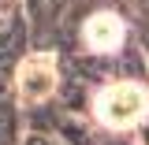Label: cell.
I'll return each instance as SVG.
<instances>
[{"mask_svg":"<svg viewBox=\"0 0 149 145\" xmlns=\"http://www.w3.org/2000/svg\"><path fill=\"white\" fill-rule=\"evenodd\" d=\"M149 108V97L142 86H134V82H116L108 89L97 97V119L112 130H127L134 127Z\"/></svg>","mask_w":149,"mask_h":145,"instance_id":"6da1fadb","label":"cell"},{"mask_svg":"<svg viewBox=\"0 0 149 145\" xmlns=\"http://www.w3.org/2000/svg\"><path fill=\"white\" fill-rule=\"evenodd\" d=\"M56 89V60L52 56H30L19 67V97L22 101H45Z\"/></svg>","mask_w":149,"mask_h":145,"instance_id":"7a4b0ae2","label":"cell"},{"mask_svg":"<svg viewBox=\"0 0 149 145\" xmlns=\"http://www.w3.org/2000/svg\"><path fill=\"white\" fill-rule=\"evenodd\" d=\"M86 45H90L93 52H116L119 45H123V22L119 15H112V11H101V15H93L86 22Z\"/></svg>","mask_w":149,"mask_h":145,"instance_id":"3957f363","label":"cell"}]
</instances>
